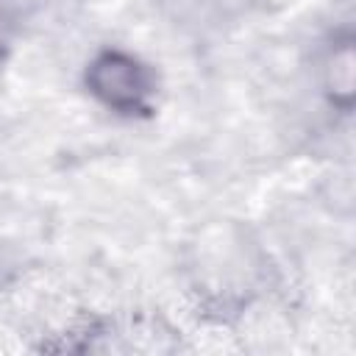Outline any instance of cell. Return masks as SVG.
<instances>
[{
    "instance_id": "obj_1",
    "label": "cell",
    "mask_w": 356,
    "mask_h": 356,
    "mask_svg": "<svg viewBox=\"0 0 356 356\" xmlns=\"http://www.w3.org/2000/svg\"><path fill=\"white\" fill-rule=\"evenodd\" d=\"M86 86L97 103L117 114L147 111L153 97L150 70L122 50H103L92 58L86 70Z\"/></svg>"
},
{
    "instance_id": "obj_2",
    "label": "cell",
    "mask_w": 356,
    "mask_h": 356,
    "mask_svg": "<svg viewBox=\"0 0 356 356\" xmlns=\"http://www.w3.org/2000/svg\"><path fill=\"white\" fill-rule=\"evenodd\" d=\"M328 92L334 97V103H339L342 108L350 106L353 100V50L350 42H342L339 47H334V56L328 61Z\"/></svg>"
},
{
    "instance_id": "obj_3",
    "label": "cell",
    "mask_w": 356,
    "mask_h": 356,
    "mask_svg": "<svg viewBox=\"0 0 356 356\" xmlns=\"http://www.w3.org/2000/svg\"><path fill=\"white\" fill-rule=\"evenodd\" d=\"M8 42H11V17H8V8L0 3V61L6 58Z\"/></svg>"
}]
</instances>
